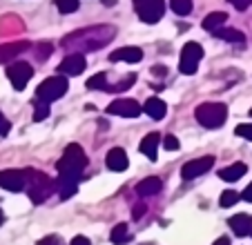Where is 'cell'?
<instances>
[{
    "mask_svg": "<svg viewBox=\"0 0 252 245\" xmlns=\"http://www.w3.org/2000/svg\"><path fill=\"white\" fill-rule=\"evenodd\" d=\"M225 20H228V14H223V11H214V14H210V16H205L203 18V29L212 33L214 29L223 27Z\"/></svg>",
    "mask_w": 252,
    "mask_h": 245,
    "instance_id": "603a6c76",
    "label": "cell"
},
{
    "mask_svg": "<svg viewBox=\"0 0 252 245\" xmlns=\"http://www.w3.org/2000/svg\"><path fill=\"white\" fill-rule=\"evenodd\" d=\"M145 212H148V205H145V203H136V205H134V210H132V216L134 218H141Z\"/></svg>",
    "mask_w": 252,
    "mask_h": 245,
    "instance_id": "e575fe53",
    "label": "cell"
},
{
    "mask_svg": "<svg viewBox=\"0 0 252 245\" xmlns=\"http://www.w3.org/2000/svg\"><path fill=\"white\" fill-rule=\"evenodd\" d=\"M23 172H25V192H27L29 201H32L33 205L45 203L54 194V189H56L54 181L49 179L45 172L33 170V167H27V170H23Z\"/></svg>",
    "mask_w": 252,
    "mask_h": 245,
    "instance_id": "3957f363",
    "label": "cell"
},
{
    "mask_svg": "<svg viewBox=\"0 0 252 245\" xmlns=\"http://www.w3.org/2000/svg\"><path fill=\"white\" fill-rule=\"evenodd\" d=\"M116 38V27L112 25H94V27H83L78 31L69 33L61 40V47H65L69 54H83L98 52L105 45H110Z\"/></svg>",
    "mask_w": 252,
    "mask_h": 245,
    "instance_id": "6da1fadb",
    "label": "cell"
},
{
    "mask_svg": "<svg viewBox=\"0 0 252 245\" xmlns=\"http://www.w3.org/2000/svg\"><path fill=\"white\" fill-rule=\"evenodd\" d=\"M32 76H33V67L25 61H14L9 67H7V78L11 80L14 90H18V92H23L25 87H27Z\"/></svg>",
    "mask_w": 252,
    "mask_h": 245,
    "instance_id": "9c48e42d",
    "label": "cell"
},
{
    "mask_svg": "<svg viewBox=\"0 0 252 245\" xmlns=\"http://www.w3.org/2000/svg\"><path fill=\"white\" fill-rule=\"evenodd\" d=\"M228 225L232 227V232L237 236L252 234V216L250 214H234V216L228 221Z\"/></svg>",
    "mask_w": 252,
    "mask_h": 245,
    "instance_id": "2e32d148",
    "label": "cell"
},
{
    "mask_svg": "<svg viewBox=\"0 0 252 245\" xmlns=\"http://www.w3.org/2000/svg\"><path fill=\"white\" fill-rule=\"evenodd\" d=\"M239 198H241V196H239L234 189H223V194H221V198H219V205H221V208H232Z\"/></svg>",
    "mask_w": 252,
    "mask_h": 245,
    "instance_id": "4316f807",
    "label": "cell"
},
{
    "mask_svg": "<svg viewBox=\"0 0 252 245\" xmlns=\"http://www.w3.org/2000/svg\"><path fill=\"white\" fill-rule=\"evenodd\" d=\"M87 167V154L78 143H71V145L65 147L61 160H58V179L56 183H71L78 185V181L83 179V172Z\"/></svg>",
    "mask_w": 252,
    "mask_h": 245,
    "instance_id": "7a4b0ae2",
    "label": "cell"
},
{
    "mask_svg": "<svg viewBox=\"0 0 252 245\" xmlns=\"http://www.w3.org/2000/svg\"><path fill=\"white\" fill-rule=\"evenodd\" d=\"M194 118L208 129L221 127L228 118V107L223 103H203L194 109Z\"/></svg>",
    "mask_w": 252,
    "mask_h": 245,
    "instance_id": "277c9868",
    "label": "cell"
},
{
    "mask_svg": "<svg viewBox=\"0 0 252 245\" xmlns=\"http://www.w3.org/2000/svg\"><path fill=\"white\" fill-rule=\"evenodd\" d=\"M212 245H230V239L228 236H221V239H217Z\"/></svg>",
    "mask_w": 252,
    "mask_h": 245,
    "instance_id": "74e56055",
    "label": "cell"
},
{
    "mask_svg": "<svg viewBox=\"0 0 252 245\" xmlns=\"http://www.w3.org/2000/svg\"><path fill=\"white\" fill-rule=\"evenodd\" d=\"M134 83H136V74H127V76H123L116 85H110V74L98 71V74H94L90 80H87V90H94V92H123V90H129Z\"/></svg>",
    "mask_w": 252,
    "mask_h": 245,
    "instance_id": "8992f818",
    "label": "cell"
},
{
    "mask_svg": "<svg viewBox=\"0 0 252 245\" xmlns=\"http://www.w3.org/2000/svg\"><path fill=\"white\" fill-rule=\"evenodd\" d=\"M67 87H69V83H67L65 76H49V78H45L38 85V90H36V98H40V100H45V103L52 105L54 100L63 98V96L67 94Z\"/></svg>",
    "mask_w": 252,
    "mask_h": 245,
    "instance_id": "5b68a950",
    "label": "cell"
},
{
    "mask_svg": "<svg viewBox=\"0 0 252 245\" xmlns=\"http://www.w3.org/2000/svg\"><path fill=\"white\" fill-rule=\"evenodd\" d=\"M69 245H92V243H90V239H87V236H81V234H78V236H74V239H71Z\"/></svg>",
    "mask_w": 252,
    "mask_h": 245,
    "instance_id": "d590c367",
    "label": "cell"
},
{
    "mask_svg": "<svg viewBox=\"0 0 252 245\" xmlns=\"http://www.w3.org/2000/svg\"><path fill=\"white\" fill-rule=\"evenodd\" d=\"M116 0H103V5H114Z\"/></svg>",
    "mask_w": 252,
    "mask_h": 245,
    "instance_id": "60d3db41",
    "label": "cell"
},
{
    "mask_svg": "<svg viewBox=\"0 0 252 245\" xmlns=\"http://www.w3.org/2000/svg\"><path fill=\"white\" fill-rule=\"evenodd\" d=\"M234 134H237V136H241V138H246V141H252V125H248V122H241V125H237Z\"/></svg>",
    "mask_w": 252,
    "mask_h": 245,
    "instance_id": "f546056e",
    "label": "cell"
},
{
    "mask_svg": "<svg viewBox=\"0 0 252 245\" xmlns=\"http://www.w3.org/2000/svg\"><path fill=\"white\" fill-rule=\"evenodd\" d=\"M85 56L83 54H67L65 58L61 61V65H58V71L65 76H78L85 71Z\"/></svg>",
    "mask_w": 252,
    "mask_h": 245,
    "instance_id": "4fadbf2b",
    "label": "cell"
},
{
    "mask_svg": "<svg viewBox=\"0 0 252 245\" xmlns=\"http://www.w3.org/2000/svg\"><path fill=\"white\" fill-rule=\"evenodd\" d=\"M201 58H203V47H201L199 43H186L181 49V61H179V71L186 76H192L196 74V69H199V62Z\"/></svg>",
    "mask_w": 252,
    "mask_h": 245,
    "instance_id": "52a82bcc",
    "label": "cell"
},
{
    "mask_svg": "<svg viewBox=\"0 0 252 245\" xmlns=\"http://www.w3.org/2000/svg\"><path fill=\"white\" fill-rule=\"evenodd\" d=\"M214 38H221L225 43H237V45H243L246 43V36H243L239 29H232V27H219L212 31Z\"/></svg>",
    "mask_w": 252,
    "mask_h": 245,
    "instance_id": "44dd1931",
    "label": "cell"
},
{
    "mask_svg": "<svg viewBox=\"0 0 252 245\" xmlns=\"http://www.w3.org/2000/svg\"><path fill=\"white\" fill-rule=\"evenodd\" d=\"M129 241V230L125 223H119V225H114V230H112V243L114 245H125Z\"/></svg>",
    "mask_w": 252,
    "mask_h": 245,
    "instance_id": "cb8c5ba5",
    "label": "cell"
},
{
    "mask_svg": "<svg viewBox=\"0 0 252 245\" xmlns=\"http://www.w3.org/2000/svg\"><path fill=\"white\" fill-rule=\"evenodd\" d=\"M112 62H119V61H125V62H141L143 61V49L141 47H121L116 52H112L110 56Z\"/></svg>",
    "mask_w": 252,
    "mask_h": 245,
    "instance_id": "e0dca14e",
    "label": "cell"
},
{
    "mask_svg": "<svg viewBox=\"0 0 252 245\" xmlns=\"http://www.w3.org/2000/svg\"><path fill=\"white\" fill-rule=\"evenodd\" d=\"M0 187L7 192H23L25 172L23 170H0Z\"/></svg>",
    "mask_w": 252,
    "mask_h": 245,
    "instance_id": "7c38bea8",
    "label": "cell"
},
{
    "mask_svg": "<svg viewBox=\"0 0 252 245\" xmlns=\"http://www.w3.org/2000/svg\"><path fill=\"white\" fill-rule=\"evenodd\" d=\"M228 2H230V5H232L237 11H246L248 7L252 5V0H228Z\"/></svg>",
    "mask_w": 252,
    "mask_h": 245,
    "instance_id": "1f68e13d",
    "label": "cell"
},
{
    "mask_svg": "<svg viewBox=\"0 0 252 245\" xmlns=\"http://www.w3.org/2000/svg\"><path fill=\"white\" fill-rule=\"evenodd\" d=\"M52 52H54V45H52V43H40V45H36V58H38V61H45V58H47Z\"/></svg>",
    "mask_w": 252,
    "mask_h": 245,
    "instance_id": "f1b7e54d",
    "label": "cell"
},
{
    "mask_svg": "<svg viewBox=\"0 0 252 245\" xmlns=\"http://www.w3.org/2000/svg\"><path fill=\"white\" fill-rule=\"evenodd\" d=\"M212 167H214V156H201V158L188 160L181 170V176H183V181H192V179H196V176H203L205 172H210Z\"/></svg>",
    "mask_w": 252,
    "mask_h": 245,
    "instance_id": "30bf717a",
    "label": "cell"
},
{
    "mask_svg": "<svg viewBox=\"0 0 252 245\" xmlns=\"http://www.w3.org/2000/svg\"><path fill=\"white\" fill-rule=\"evenodd\" d=\"M158 143H161V134L152 132V134H148V136H143V141H141V145H138V150H141V154L148 156L150 160H157Z\"/></svg>",
    "mask_w": 252,
    "mask_h": 245,
    "instance_id": "d6986e66",
    "label": "cell"
},
{
    "mask_svg": "<svg viewBox=\"0 0 252 245\" xmlns=\"http://www.w3.org/2000/svg\"><path fill=\"white\" fill-rule=\"evenodd\" d=\"M163 147H165L167 152H174L179 150V138L172 136V134H167V136H163Z\"/></svg>",
    "mask_w": 252,
    "mask_h": 245,
    "instance_id": "4dcf8cb0",
    "label": "cell"
},
{
    "mask_svg": "<svg viewBox=\"0 0 252 245\" xmlns=\"http://www.w3.org/2000/svg\"><path fill=\"white\" fill-rule=\"evenodd\" d=\"M47 116H49V103H45L40 98H33V121L40 122Z\"/></svg>",
    "mask_w": 252,
    "mask_h": 245,
    "instance_id": "d4e9b609",
    "label": "cell"
},
{
    "mask_svg": "<svg viewBox=\"0 0 252 245\" xmlns=\"http://www.w3.org/2000/svg\"><path fill=\"white\" fill-rule=\"evenodd\" d=\"M250 116H252V109H250Z\"/></svg>",
    "mask_w": 252,
    "mask_h": 245,
    "instance_id": "b9f144b4",
    "label": "cell"
},
{
    "mask_svg": "<svg viewBox=\"0 0 252 245\" xmlns=\"http://www.w3.org/2000/svg\"><path fill=\"white\" fill-rule=\"evenodd\" d=\"M241 198H243V201H248V203H252V183H250V185H248V187H246V189H243Z\"/></svg>",
    "mask_w": 252,
    "mask_h": 245,
    "instance_id": "8d00e7d4",
    "label": "cell"
},
{
    "mask_svg": "<svg viewBox=\"0 0 252 245\" xmlns=\"http://www.w3.org/2000/svg\"><path fill=\"white\" fill-rule=\"evenodd\" d=\"M143 112L148 114L150 118H154V121H163L165 118V114H167V105L163 103L161 98H148L145 100V105H143Z\"/></svg>",
    "mask_w": 252,
    "mask_h": 245,
    "instance_id": "ac0fdd59",
    "label": "cell"
},
{
    "mask_svg": "<svg viewBox=\"0 0 252 245\" xmlns=\"http://www.w3.org/2000/svg\"><path fill=\"white\" fill-rule=\"evenodd\" d=\"M138 18L148 25H157L165 14V2L163 0H132Z\"/></svg>",
    "mask_w": 252,
    "mask_h": 245,
    "instance_id": "ba28073f",
    "label": "cell"
},
{
    "mask_svg": "<svg viewBox=\"0 0 252 245\" xmlns=\"http://www.w3.org/2000/svg\"><path fill=\"white\" fill-rule=\"evenodd\" d=\"M78 0H56V7L61 14H74V11L78 9Z\"/></svg>",
    "mask_w": 252,
    "mask_h": 245,
    "instance_id": "83f0119b",
    "label": "cell"
},
{
    "mask_svg": "<svg viewBox=\"0 0 252 245\" xmlns=\"http://www.w3.org/2000/svg\"><path fill=\"white\" fill-rule=\"evenodd\" d=\"M136 194L141 198H148V196H154V194H158L163 189V183L158 176H148V179H143L136 183Z\"/></svg>",
    "mask_w": 252,
    "mask_h": 245,
    "instance_id": "9a60e30c",
    "label": "cell"
},
{
    "mask_svg": "<svg viewBox=\"0 0 252 245\" xmlns=\"http://www.w3.org/2000/svg\"><path fill=\"white\" fill-rule=\"evenodd\" d=\"M141 112H143V107L134 98H116L107 105V114L123 116V118H136Z\"/></svg>",
    "mask_w": 252,
    "mask_h": 245,
    "instance_id": "8fae6325",
    "label": "cell"
},
{
    "mask_svg": "<svg viewBox=\"0 0 252 245\" xmlns=\"http://www.w3.org/2000/svg\"><path fill=\"white\" fill-rule=\"evenodd\" d=\"M2 223H5V212L0 210V225H2Z\"/></svg>",
    "mask_w": 252,
    "mask_h": 245,
    "instance_id": "ab89813d",
    "label": "cell"
},
{
    "mask_svg": "<svg viewBox=\"0 0 252 245\" xmlns=\"http://www.w3.org/2000/svg\"><path fill=\"white\" fill-rule=\"evenodd\" d=\"M9 129H11L9 121L5 118V114L0 112V136H7V134H9Z\"/></svg>",
    "mask_w": 252,
    "mask_h": 245,
    "instance_id": "836d02e7",
    "label": "cell"
},
{
    "mask_svg": "<svg viewBox=\"0 0 252 245\" xmlns=\"http://www.w3.org/2000/svg\"><path fill=\"white\" fill-rule=\"evenodd\" d=\"M105 165H107V170H112V172H125L127 165H129L127 152H125L123 147H114V150H110L107 156H105Z\"/></svg>",
    "mask_w": 252,
    "mask_h": 245,
    "instance_id": "5bb4252c",
    "label": "cell"
},
{
    "mask_svg": "<svg viewBox=\"0 0 252 245\" xmlns=\"http://www.w3.org/2000/svg\"><path fill=\"white\" fill-rule=\"evenodd\" d=\"M170 7L176 16H188L192 11V0H170Z\"/></svg>",
    "mask_w": 252,
    "mask_h": 245,
    "instance_id": "484cf974",
    "label": "cell"
},
{
    "mask_svg": "<svg viewBox=\"0 0 252 245\" xmlns=\"http://www.w3.org/2000/svg\"><path fill=\"white\" fill-rule=\"evenodd\" d=\"M29 49V43L27 40H23V43H11V45H5V47H0V61H11V58H16L18 54L27 52Z\"/></svg>",
    "mask_w": 252,
    "mask_h": 245,
    "instance_id": "7402d4cb",
    "label": "cell"
},
{
    "mask_svg": "<svg viewBox=\"0 0 252 245\" xmlns=\"http://www.w3.org/2000/svg\"><path fill=\"white\" fill-rule=\"evenodd\" d=\"M246 172H248L246 163H232V165L223 167V170L219 172V179L221 181H228V183H234V181L243 179V176H246Z\"/></svg>",
    "mask_w": 252,
    "mask_h": 245,
    "instance_id": "ffe728a7",
    "label": "cell"
},
{
    "mask_svg": "<svg viewBox=\"0 0 252 245\" xmlns=\"http://www.w3.org/2000/svg\"><path fill=\"white\" fill-rule=\"evenodd\" d=\"M38 245H63V243H61V236L49 234V236H45V239H40Z\"/></svg>",
    "mask_w": 252,
    "mask_h": 245,
    "instance_id": "d6a6232c",
    "label": "cell"
},
{
    "mask_svg": "<svg viewBox=\"0 0 252 245\" xmlns=\"http://www.w3.org/2000/svg\"><path fill=\"white\" fill-rule=\"evenodd\" d=\"M165 67H154V69H152V74H157V76H165Z\"/></svg>",
    "mask_w": 252,
    "mask_h": 245,
    "instance_id": "f35d334b",
    "label": "cell"
}]
</instances>
